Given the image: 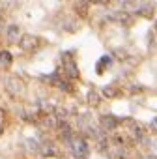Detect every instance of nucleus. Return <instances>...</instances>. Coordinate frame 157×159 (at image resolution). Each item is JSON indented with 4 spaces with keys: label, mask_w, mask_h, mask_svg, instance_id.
Wrapping results in <instances>:
<instances>
[{
    "label": "nucleus",
    "mask_w": 157,
    "mask_h": 159,
    "mask_svg": "<svg viewBox=\"0 0 157 159\" xmlns=\"http://www.w3.org/2000/svg\"><path fill=\"white\" fill-rule=\"evenodd\" d=\"M6 88H8V92H10L11 96H15V97L25 92V84H22V81H21L19 77H10V79L6 81Z\"/></svg>",
    "instance_id": "f03ea898"
},
{
    "label": "nucleus",
    "mask_w": 157,
    "mask_h": 159,
    "mask_svg": "<svg viewBox=\"0 0 157 159\" xmlns=\"http://www.w3.org/2000/svg\"><path fill=\"white\" fill-rule=\"evenodd\" d=\"M103 94L108 96V97H116V96H118V88H114V86H107V88L103 90Z\"/></svg>",
    "instance_id": "1a4fd4ad"
},
{
    "label": "nucleus",
    "mask_w": 157,
    "mask_h": 159,
    "mask_svg": "<svg viewBox=\"0 0 157 159\" xmlns=\"http://www.w3.org/2000/svg\"><path fill=\"white\" fill-rule=\"evenodd\" d=\"M155 28H157V21H155Z\"/></svg>",
    "instance_id": "4468645a"
},
{
    "label": "nucleus",
    "mask_w": 157,
    "mask_h": 159,
    "mask_svg": "<svg viewBox=\"0 0 157 159\" xmlns=\"http://www.w3.org/2000/svg\"><path fill=\"white\" fill-rule=\"evenodd\" d=\"M0 64H2V66H11V54L8 53V51H2V53H0Z\"/></svg>",
    "instance_id": "6e6552de"
},
{
    "label": "nucleus",
    "mask_w": 157,
    "mask_h": 159,
    "mask_svg": "<svg viewBox=\"0 0 157 159\" xmlns=\"http://www.w3.org/2000/svg\"><path fill=\"white\" fill-rule=\"evenodd\" d=\"M118 124H120V120L114 118V116H103V118H101V125H103L105 129H114Z\"/></svg>",
    "instance_id": "0eeeda50"
},
{
    "label": "nucleus",
    "mask_w": 157,
    "mask_h": 159,
    "mask_svg": "<svg viewBox=\"0 0 157 159\" xmlns=\"http://www.w3.org/2000/svg\"><path fill=\"white\" fill-rule=\"evenodd\" d=\"M39 45V39L36 36H22L21 39V47L25 49V51H30V49H36Z\"/></svg>",
    "instance_id": "39448f33"
},
{
    "label": "nucleus",
    "mask_w": 157,
    "mask_h": 159,
    "mask_svg": "<svg viewBox=\"0 0 157 159\" xmlns=\"http://www.w3.org/2000/svg\"><path fill=\"white\" fill-rule=\"evenodd\" d=\"M2 131H4V112L0 110V135H2Z\"/></svg>",
    "instance_id": "f8f14e48"
},
{
    "label": "nucleus",
    "mask_w": 157,
    "mask_h": 159,
    "mask_svg": "<svg viewBox=\"0 0 157 159\" xmlns=\"http://www.w3.org/2000/svg\"><path fill=\"white\" fill-rule=\"evenodd\" d=\"M62 66H64V71L67 73V77H71V79L79 77V70H77V66H75V62H73V56H71L69 53L62 54Z\"/></svg>",
    "instance_id": "f257e3e1"
},
{
    "label": "nucleus",
    "mask_w": 157,
    "mask_h": 159,
    "mask_svg": "<svg viewBox=\"0 0 157 159\" xmlns=\"http://www.w3.org/2000/svg\"><path fill=\"white\" fill-rule=\"evenodd\" d=\"M90 2H96V4H107L108 0H90Z\"/></svg>",
    "instance_id": "ddd939ff"
},
{
    "label": "nucleus",
    "mask_w": 157,
    "mask_h": 159,
    "mask_svg": "<svg viewBox=\"0 0 157 159\" xmlns=\"http://www.w3.org/2000/svg\"><path fill=\"white\" fill-rule=\"evenodd\" d=\"M105 64H107V66L110 64V56H103V58L99 60V67H97V73H103V67H105Z\"/></svg>",
    "instance_id": "9d476101"
},
{
    "label": "nucleus",
    "mask_w": 157,
    "mask_h": 159,
    "mask_svg": "<svg viewBox=\"0 0 157 159\" xmlns=\"http://www.w3.org/2000/svg\"><path fill=\"white\" fill-rule=\"evenodd\" d=\"M71 152H73L77 157L84 159V157L88 155V144H86L82 139H73V141H71Z\"/></svg>",
    "instance_id": "7ed1b4c3"
},
{
    "label": "nucleus",
    "mask_w": 157,
    "mask_h": 159,
    "mask_svg": "<svg viewBox=\"0 0 157 159\" xmlns=\"http://www.w3.org/2000/svg\"><path fill=\"white\" fill-rule=\"evenodd\" d=\"M88 96H90L88 99H90V103H92V105H97V103H99V97H97V92H96V90H92Z\"/></svg>",
    "instance_id": "9b49d317"
},
{
    "label": "nucleus",
    "mask_w": 157,
    "mask_h": 159,
    "mask_svg": "<svg viewBox=\"0 0 157 159\" xmlns=\"http://www.w3.org/2000/svg\"><path fill=\"white\" fill-rule=\"evenodd\" d=\"M8 39H10V43H21V30H19V26H15V25H11V26H8Z\"/></svg>",
    "instance_id": "423d86ee"
},
{
    "label": "nucleus",
    "mask_w": 157,
    "mask_h": 159,
    "mask_svg": "<svg viewBox=\"0 0 157 159\" xmlns=\"http://www.w3.org/2000/svg\"><path fill=\"white\" fill-rule=\"evenodd\" d=\"M108 19H110V21H116L118 25H124V26H129L131 22H133V17H131L127 11H114Z\"/></svg>",
    "instance_id": "20e7f679"
}]
</instances>
